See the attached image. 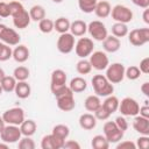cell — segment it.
<instances>
[{"label":"cell","instance_id":"1","mask_svg":"<svg viewBox=\"0 0 149 149\" xmlns=\"http://www.w3.org/2000/svg\"><path fill=\"white\" fill-rule=\"evenodd\" d=\"M51 93L55 95L57 107L61 111L70 112L76 107V101H74V95H73L74 93L71 91V88L68 85L62 86Z\"/></svg>","mask_w":149,"mask_h":149},{"label":"cell","instance_id":"2","mask_svg":"<svg viewBox=\"0 0 149 149\" xmlns=\"http://www.w3.org/2000/svg\"><path fill=\"white\" fill-rule=\"evenodd\" d=\"M91 83L93 91L98 97H107L114 92V85L104 74H94Z\"/></svg>","mask_w":149,"mask_h":149},{"label":"cell","instance_id":"3","mask_svg":"<svg viewBox=\"0 0 149 149\" xmlns=\"http://www.w3.org/2000/svg\"><path fill=\"white\" fill-rule=\"evenodd\" d=\"M125 65L122 63H112L108 64L106 68V74L105 77L112 83V84H119L125 78Z\"/></svg>","mask_w":149,"mask_h":149},{"label":"cell","instance_id":"4","mask_svg":"<svg viewBox=\"0 0 149 149\" xmlns=\"http://www.w3.org/2000/svg\"><path fill=\"white\" fill-rule=\"evenodd\" d=\"M104 136L107 139V141L111 143H118L119 141L122 140L125 132L119 129V127L115 125L114 121H106L102 127Z\"/></svg>","mask_w":149,"mask_h":149},{"label":"cell","instance_id":"5","mask_svg":"<svg viewBox=\"0 0 149 149\" xmlns=\"http://www.w3.org/2000/svg\"><path fill=\"white\" fill-rule=\"evenodd\" d=\"M111 16L115 22H121L127 24L133 20L134 14L132 9L125 5H115L111 10Z\"/></svg>","mask_w":149,"mask_h":149},{"label":"cell","instance_id":"6","mask_svg":"<svg viewBox=\"0 0 149 149\" xmlns=\"http://www.w3.org/2000/svg\"><path fill=\"white\" fill-rule=\"evenodd\" d=\"M128 41L134 47H142L149 42V28H136L128 31Z\"/></svg>","mask_w":149,"mask_h":149},{"label":"cell","instance_id":"7","mask_svg":"<svg viewBox=\"0 0 149 149\" xmlns=\"http://www.w3.org/2000/svg\"><path fill=\"white\" fill-rule=\"evenodd\" d=\"M0 41L5 44L8 45H17L21 41V36L19 35V33L13 29L9 28L8 26L0 23Z\"/></svg>","mask_w":149,"mask_h":149},{"label":"cell","instance_id":"8","mask_svg":"<svg viewBox=\"0 0 149 149\" xmlns=\"http://www.w3.org/2000/svg\"><path fill=\"white\" fill-rule=\"evenodd\" d=\"M118 109L120 111L121 115H123V116H135L139 114L140 105L134 98L126 97L119 102Z\"/></svg>","mask_w":149,"mask_h":149},{"label":"cell","instance_id":"9","mask_svg":"<svg viewBox=\"0 0 149 149\" xmlns=\"http://www.w3.org/2000/svg\"><path fill=\"white\" fill-rule=\"evenodd\" d=\"M74 44H76L74 36L71 33L68 31V33L59 34V37L57 38L56 47H57V50L61 54L66 55V54H70L74 49Z\"/></svg>","mask_w":149,"mask_h":149},{"label":"cell","instance_id":"10","mask_svg":"<svg viewBox=\"0 0 149 149\" xmlns=\"http://www.w3.org/2000/svg\"><path fill=\"white\" fill-rule=\"evenodd\" d=\"M2 119L5 121L6 125H15V126H20L24 118V111L21 107H13L9 108L7 111L3 112L2 114Z\"/></svg>","mask_w":149,"mask_h":149},{"label":"cell","instance_id":"11","mask_svg":"<svg viewBox=\"0 0 149 149\" xmlns=\"http://www.w3.org/2000/svg\"><path fill=\"white\" fill-rule=\"evenodd\" d=\"M22 137L21 130L19 126L15 125H6L3 127V129L0 133V139L1 141L10 144V143H16L19 142V140Z\"/></svg>","mask_w":149,"mask_h":149},{"label":"cell","instance_id":"12","mask_svg":"<svg viewBox=\"0 0 149 149\" xmlns=\"http://www.w3.org/2000/svg\"><path fill=\"white\" fill-rule=\"evenodd\" d=\"M87 31L90 34V36L95 40V41H100L102 42L106 36L108 35L107 33V28L105 26V23H102L101 21L99 20H94V21H91L88 24H87Z\"/></svg>","mask_w":149,"mask_h":149},{"label":"cell","instance_id":"13","mask_svg":"<svg viewBox=\"0 0 149 149\" xmlns=\"http://www.w3.org/2000/svg\"><path fill=\"white\" fill-rule=\"evenodd\" d=\"M94 43L93 40L90 37H80L74 44L76 55L80 58H86L93 52Z\"/></svg>","mask_w":149,"mask_h":149},{"label":"cell","instance_id":"14","mask_svg":"<svg viewBox=\"0 0 149 149\" xmlns=\"http://www.w3.org/2000/svg\"><path fill=\"white\" fill-rule=\"evenodd\" d=\"M90 63L92 65V69H95L98 71L106 70V68L109 64L108 56L106 55L105 51H93L90 56Z\"/></svg>","mask_w":149,"mask_h":149},{"label":"cell","instance_id":"15","mask_svg":"<svg viewBox=\"0 0 149 149\" xmlns=\"http://www.w3.org/2000/svg\"><path fill=\"white\" fill-rule=\"evenodd\" d=\"M66 72L62 69H56L51 72V78H50V90L54 92L55 90L65 86L66 85Z\"/></svg>","mask_w":149,"mask_h":149},{"label":"cell","instance_id":"16","mask_svg":"<svg viewBox=\"0 0 149 149\" xmlns=\"http://www.w3.org/2000/svg\"><path fill=\"white\" fill-rule=\"evenodd\" d=\"M65 140L58 139L54 134L44 135L41 140V148L42 149H61L64 146Z\"/></svg>","mask_w":149,"mask_h":149},{"label":"cell","instance_id":"17","mask_svg":"<svg viewBox=\"0 0 149 149\" xmlns=\"http://www.w3.org/2000/svg\"><path fill=\"white\" fill-rule=\"evenodd\" d=\"M133 118V128L141 135H149V119L139 114Z\"/></svg>","mask_w":149,"mask_h":149},{"label":"cell","instance_id":"18","mask_svg":"<svg viewBox=\"0 0 149 149\" xmlns=\"http://www.w3.org/2000/svg\"><path fill=\"white\" fill-rule=\"evenodd\" d=\"M102 48L105 52H116L121 48V41L120 38L113 36V35H107L106 38L102 41Z\"/></svg>","mask_w":149,"mask_h":149},{"label":"cell","instance_id":"19","mask_svg":"<svg viewBox=\"0 0 149 149\" xmlns=\"http://www.w3.org/2000/svg\"><path fill=\"white\" fill-rule=\"evenodd\" d=\"M29 55H30V52H29L28 47H26L24 44H17V45H15V48L13 49V55H12V57H13L14 61L17 62V63H24V62L28 61Z\"/></svg>","mask_w":149,"mask_h":149},{"label":"cell","instance_id":"20","mask_svg":"<svg viewBox=\"0 0 149 149\" xmlns=\"http://www.w3.org/2000/svg\"><path fill=\"white\" fill-rule=\"evenodd\" d=\"M79 126L84 130H92L97 126V119L92 113H84L79 116Z\"/></svg>","mask_w":149,"mask_h":149},{"label":"cell","instance_id":"21","mask_svg":"<svg viewBox=\"0 0 149 149\" xmlns=\"http://www.w3.org/2000/svg\"><path fill=\"white\" fill-rule=\"evenodd\" d=\"M30 15H29V12L28 10H23L21 12L20 14L13 16V24L15 28H19V29H24L27 28L29 24H30Z\"/></svg>","mask_w":149,"mask_h":149},{"label":"cell","instance_id":"22","mask_svg":"<svg viewBox=\"0 0 149 149\" xmlns=\"http://www.w3.org/2000/svg\"><path fill=\"white\" fill-rule=\"evenodd\" d=\"M87 31V24L83 20H74L70 23V33L74 37H81Z\"/></svg>","mask_w":149,"mask_h":149},{"label":"cell","instance_id":"23","mask_svg":"<svg viewBox=\"0 0 149 149\" xmlns=\"http://www.w3.org/2000/svg\"><path fill=\"white\" fill-rule=\"evenodd\" d=\"M111 10H112V6L108 1L106 0H100L97 2L95 8H94V13L100 19H106L111 15Z\"/></svg>","mask_w":149,"mask_h":149},{"label":"cell","instance_id":"24","mask_svg":"<svg viewBox=\"0 0 149 149\" xmlns=\"http://www.w3.org/2000/svg\"><path fill=\"white\" fill-rule=\"evenodd\" d=\"M14 92H15V95L17 98H20V99H27L30 95V93H31V87L27 83V80L17 81Z\"/></svg>","mask_w":149,"mask_h":149},{"label":"cell","instance_id":"25","mask_svg":"<svg viewBox=\"0 0 149 149\" xmlns=\"http://www.w3.org/2000/svg\"><path fill=\"white\" fill-rule=\"evenodd\" d=\"M71 91L73 93H80V92H84L87 87V81L83 78V77H74L70 80L69 85H68Z\"/></svg>","mask_w":149,"mask_h":149},{"label":"cell","instance_id":"26","mask_svg":"<svg viewBox=\"0 0 149 149\" xmlns=\"http://www.w3.org/2000/svg\"><path fill=\"white\" fill-rule=\"evenodd\" d=\"M20 127V130H21V134L22 136H33L36 132V128H37V125L34 120L31 119H28V120H23V122L19 126Z\"/></svg>","mask_w":149,"mask_h":149},{"label":"cell","instance_id":"27","mask_svg":"<svg viewBox=\"0 0 149 149\" xmlns=\"http://www.w3.org/2000/svg\"><path fill=\"white\" fill-rule=\"evenodd\" d=\"M106 99L101 102L102 105H104V107L111 113V114H113V113H115L116 111H118V108H119V102H120V100L118 99V97H115V95H113V94H109V95H107V97H105Z\"/></svg>","mask_w":149,"mask_h":149},{"label":"cell","instance_id":"28","mask_svg":"<svg viewBox=\"0 0 149 149\" xmlns=\"http://www.w3.org/2000/svg\"><path fill=\"white\" fill-rule=\"evenodd\" d=\"M100 105H101V100H100V97H98L97 94H91L86 97L84 101V107L87 112H94Z\"/></svg>","mask_w":149,"mask_h":149},{"label":"cell","instance_id":"29","mask_svg":"<svg viewBox=\"0 0 149 149\" xmlns=\"http://www.w3.org/2000/svg\"><path fill=\"white\" fill-rule=\"evenodd\" d=\"M70 21L68 17L61 16L58 19H56V21H54V30H56L59 34L63 33H68L70 30Z\"/></svg>","mask_w":149,"mask_h":149},{"label":"cell","instance_id":"30","mask_svg":"<svg viewBox=\"0 0 149 149\" xmlns=\"http://www.w3.org/2000/svg\"><path fill=\"white\" fill-rule=\"evenodd\" d=\"M16 83H17V80H16L13 76H5V77L1 79L0 85H1L3 92L10 93V92H14L15 86H16Z\"/></svg>","mask_w":149,"mask_h":149},{"label":"cell","instance_id":"31","mask_svg":"<svg viewBox=\"0 0 149 149\" xmlns=\"http://www.w3.org/2000/svg\"><path fill=\"white\" fill-rule=\"evenodd\" d=\"M29 15H30V19L31 21H41L42 19L45 17V9L43 6L41 5H34L30 9H29Z\"/></svg>","mask_w":149,"mask_h":149},{"label":"cell","instance_id":"32","mask_svg":"<svg viewBox=\"0 0 149 149\" xmlns=\"http://www.w3.org/2000/svg\"><path fill=\"white\" fill-rule=\"evenodd\" d=\"M91 146H92L93 149H108L109 142L104 136V134H98V135L92 137Z\"/></svg>","mask_w":149,"mask_h":149},{"label":"cell","instance_id":"33","mask_svg":"<svg viewBox=\"0 0 149 149\" xmlns=\"http://www.w3.org/2000/svg\"><path fill=\"white\" fill-rule=\"evenodd\" d=\"M51 134H54V135H55V136H57L58 139L66 140V139L69 137V135H70V128H69L66 125L58 123V125L54 126Z\"/></svg>","mask_w":149,"mask_h":149},{"label":"cell","instance_id":"34","mask_svg":"<svg viewBox=\"0 0 149 149\" xmlns=\"http://www.w3.org/2000/svg\"><path fill=\"white\" fill-rule=\"evenodd\" d=\"M30 76V71L27 66L24 65H19L14 69L13 71V77L17 80V81H22V80H27Z\"/></svg>","mask_w":149,"mask_h":149},{"label":"cell","instance_id":"35","mask_svg":"<svg viewBox=\"0 0 149 149\" xmlns=\"http://www.w3.org/2000/svg\"><path fill=\"white\" fill-rule=\"evenodd\" d=\"M128 27L126 23H121V22H115L112 26V35L120 38V37H125L128 34Z\"/></svg>","mask_w":149,"mask_h":149},{"label":"cell","instance_id":"36","mask_svg":"<svg viewBox=\"0 0 149 149\" xmlns=\"http://www.w3.org/2000/svg\"><path fill=\"white\" fill-rule=\"evenodd\" d=\"M76 70L79 74H88L92 71V65L88 59L80 58L76 64Z\"/></svg>","mask_w":149,"mask_h":149},{"label":"cell","instance_id":"37","mask_svg":"<svg viewBox=\"0 0 149 149\" xmlns=\"http://www.w3.org/2000/svg\"><path fill=\"white\" fill-rule=\"evenodd\" d=\"M98 0H78V7L83 13L90 14L94 12Z\"/></svg>","mask_w":149,"mask_h":149},{"label":"cell","instance_id":"38","mask_svg":"<svg viewBox=\"0 0 149 149\" xmlns=\"http://www.w3.org/2000/svg\"><path fill=\"white\" fill-rule=\"evenodd\" d=\"M38 29L43 34H50L54 30V21L47 17L42 19L41 21H38Z\"/></svg>","mask_w":149,"mask_h":149},{"label":"cell","instance_id":"39","mask_svg":"<svg viewBox=\"0 0 149 149\" xmlns=\"http://www.w3.org/2000/svg\"><path fill=\"white\" fill-rule=\"evenodd\" d=\"M140 76H141V71L136 65H130L125 70V77L129 80H136L140 78Z\"/></svg>","mask_w":149,"mask_h":149},{"label":"cell","instance_id":"40","mask_svg":"<svg viewBox=\"0 0 149 149\" xmlns=\"http://www.w3.org/2000/svg\"><path fill=\"white\" fill-rule=\"evenodd\" d=\"M36 147L31 136H23L19 140V149H34Z\"/></svg>","mask_w":149,"mask_h":149},{"label":"cell","instance_id":"41","mask_svg":"<svg viewBox=\"0 0 149 149\" xmlns=\"http://www.w3.org/2000/svg\"><path fill=\"white\" fill-rule=\"evenodd\" d=\"M93 113H94L95 119H97V120H101V121L107 120V119L112 115V114H111V113H109V112L104 107V105H102V104H101V105H100V106H99V107H98Z\"/></svg>","mask_w":149,"mask_h":149},{"label":"cell","instance_id":"42","mask_svg":"<svg viewBox=\"0 0 149 149\" xmlns=\"http://www.w3.org/2000/svg\"><path fill=\"white\" fill-rule=\"evenodd\" d=\"M8 5H9V10H10L12 17L24 10V7L20 1H10V2H8Z\"/></svg>","mask_w":149,"mask_h":149},{"label":"cell","instance_id":"43","mask_svg":"<svg viewBox=\"0 0 149 149\" xmlns=\"http://www.w3.org/2000/svg\"><path fill=\"white\" fill-rule=\"evenodd\" d=\"M12 55H13V50H12L10 45L3 43L2 48L0 49V62L8 61L9 58H12Z\"/></svg>","mask_w":149,"mask_h":149},{"label":"cell","instance_id":"44","mask_svg":"<svg viewBox=\"0 0 149 149\" xmlns=\"http://www.w3.org/2000/svg\"><path fill=\"white\" fill-rule=\"evenodd\" d=\"M136 148L140 149H148L149 147V135H141L136 140Z\"/></svg>","mask_w":149,"mask_h":149},{"label":"cell","instance_id":"45","mask_svg":"<svg viewBox=\"0 0 149 149\" xmlns=\"http://www.w3.org/2000/svg\"><path fill=\"white\" fill-rule=\"evenodd\" d=\"M115 125L119 127V129H121L122 132H126L127 129H128V121L126 120V116H123V115H120V116H118L116 119H115Z\"/></svg>","mask_w":149,"mask_h":149},{"label":"cell","instance_id":"46","mask_svg":"<svg viewBox=\"0 0 149 149\" xmlns=\"http://www.w3.org/2000/svg\"><path fill=\"white\" fill-rule=\"evenodd\" d=\"M116 149H136V144L133 141H119L116 143Z\"/></svg>","mask_w":149,"mask_h":149},{"label":"cell","instance_id":"47","mask_svg":"<svg viewBox=\"0 0 149 149\" xmlns=\"http://www.w3.org/2000/svg\"><path fill=\"white\" fill-rule=\"evenodd\" d=\"M8 16H10L8 2L0 1V17H8Z\"/></svg>","mask_w":149,"mask_h":149},{"label":"cell","instance_id":"48","mask_svg":"<svg viewBox=\"0 0 149 149\" xmlns=\"http://www.w3.org/2000/svg\"><path fill=\"white\" fill-rule=\"evenodd\" d=\"M141 73L148 74L149 73V57H144L141 62H140V66H139Z\"/></svg>","mask_w":149,"mask_h":149},{"label":"cell","instance_id":"49","mask_svg":"<svg viewBox=\"0 0 149 149\" xmlns=\"http://www.w3.org/2000/svg\"><path fill=\"white\" fill-rule=\"evenodd\" d=\"M63 148H65V149H80V144L74 140H68L64 142Z\"/></svg>","mask_w":149,"mask_h":149},{"label":"cell","instance_id":"50","mask_svg":"<svg viewBox=\"0 0 149 149\" xmlns=\"http://www.w3.org/2000/svg\"><path fill=\"white\" fill-rule=\"evenodd\" d=\"M144 102H146V104H144L143 106H141L140 109H139V115L149 119V105H148V100H146Z\"/></svg>","mask_w":149,"mask_h":149},{"label":"cell","instance_id":"51","mask_svg":"<svg viewBox=\"0 0 149 149\" xmlns=\"http://www.w3.org/2000/svg\"><path fill=\"white\" fill-rule=\"evenodd\" d=\"M133 3L137 7H141V8H148L149 7V0H132Z\"/></svg>","mask_w":149,"mask_h":149},{"label":"cell","instance_id":"52","mask_svg":"<svg viewBox=\"0 0 149 149\" xmlns=\"http://www.w3.org/2000/svg\"><path fill=\"white\" fill-rule=\"evenodd\" d=\"M140 90H141V92H142L146 97H149V83H148V81H144V83L141 85Z\"/></svg>","mask_w":149,"mask_h":149},{"label":"cell","instance_id":"53","mask_svg":"<svg viewBox=\"0 0 149 149\" xmlns=\"http://www.w3.org/2000/svg\"><path fill=\"white\" fill-rule=\"evenodd\" d=\"M142 19H143L144 23L149 24V9H148V8H144L143 14H142Z\"/></svg>","mask_w":149,"mask_h":149},{"label":"cell","instance_id":"54","mask_svg":"<svg viewBox=\"0 0 149 149\" xmlns=\"http://www.w3.org/2000/svg\"><path fill=\"white\" fill-rule=\"evenodd\" d=\"M6 126V123H5V121H3V119H2V116H0V133H1V130L3 129V127Z\"/></svg>","mask_w":149,"mask_h":149},{"label":"cell","instance_id":"55","mask_svg":"<svg viewBox=\"0 0 149 149\" xmlns=\"http://www.w3.org/2000/svg\"><path fill=\"white\" fill-rule=\"evenodd\" d=\"M8 147H9V144H8V143H6V142H3V141H2L1 143H0V148H3V149H7Z\"/></svg>","mask_w":149,"mask_h":149},{"label":"cell","instance_id":"56","mask_svg":"<svg viewBox=\"0 0 149 149\" xmlns=\"http://www.w3.org/2000/svg\"><path fill=\"white\" fill-rule=\"evenodd\" d=\"M5 76H6V74H5V71H3V69H1V68H0V81H1V79H2Z\"/></svg>","mask_w":149,"mask_h":149},{"label":"cell","instance_id":"57","mask_svg":"<svg viewBox=\"0 0 149 149\" xmlns=\"http://www.w3.org/2000/svg\"><path fill=\"white\" fill-rule=\"evenodd\" d=\"M52 2H55V3H61V2H63V0H51Z\"/></svg>","mask_w":149,"mask_h":149},{"label":"cell","instance_id":"58","mask_svg":"<svg viewBox=\"0 0 149 149\" xmlns=\"http://www.w3.org/2000/svg\"><path fill=\"white\" fill-rule=\"evenodd\" d=\"M2 92H3V91H2V87H1V85H0V95L2 94Z\"/></svg>","mask_w":149,"mask_h":149},{"label":"cell","instance_id":"59","mask_svg":"<svg viewBox=\"0 0 149 149\" xmlns=\"http://www.w3.org/2000/svg\"><path fill=\"white\" fill-rule=\"evenodd\" d=\"M2 45H3V43H2V42H1V41H0V49H1V48H2Z\"/></svg>","mask_w":149,"mask_h":149},{"label":"cell","instance_id":"60","mask_svg":"<svg viewBox=\"0 0 149 149\" xmlns=\"http://www.w3.org/2000/svg\"><path fill=\"white\" fill-rule=\"evenodd\" d=\"M19 1H20V0H19Z\"/></svg>","mask_w":149,"mask_h":149}]
</instances>
